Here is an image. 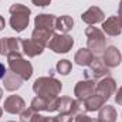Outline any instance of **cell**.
<instances>
[{"label":"cell","instance_id":"cell-1","mask_svg":"<svg viewBox=\"0 0 122 122\" xmlns=\"http://www.w3.org/2000/svg\"><path fill=\"white\" fill-rule=\"evenodd\" d=\"M62 90V84L54 77H40L33 84V91L38 97L57 98Z\"/></svg>","mask_w":122,"mask_h":122},{"label":"cell","instance_id":"cell-2","mask_svg":"<svg viewBox=\"0 0 122 122\" xmlns=\"http://www.w3.org/2000/svg\"><path fill=\"white\" fill-rule=\"evenodd\" d=\"M11 17H10V27L16 33H21V31L26 30V27L29 26L30 23V14H31V10L21 4V3H14L10 6L9 9Z\"/></svg>","mask_w":122,"mask_h":122},{"label":"cell","instance_id":"cell-3","mask_svg":"<svg viewBox=\"0 0 122 122\" xmlns=\"http://www.w3.org/2000/svg\"><path fill=\"white\" fill-rule=\"evenodd\" d=\"M85 36H87V48L91 50L94 56H99L105 51L107 48L105 34L101 29L90 26L85 29Z\"/></svg>","mask_w":122,"mask_h":122},{"label":"cell","instance_id":"cell-4","mask_svg":"<svg viewBox=\"0 0 122 122\" xmlns=\"http://www.w3.org/2000/svg\"><path fill=\"white\" fill-rule=\"evenodd\" d=\"M7 62H9V68L10 71H13L14 74H17L19 77L23 78V81L30 80L33 75V65L30 61L23 58L21 54H11L7 57Z\"/></svg>","mask_w":122,"mask_h":122},{"label":"cell","instance_id":"cell-5","mask_svg":"<svg viewBox=\"0 0 122 122\" xmlns=\"http://www.w3.org/2000/svg\"><path fill=\"white\" fill-rule=\"evenodd\" d=\"M72 46H74V38L71 36L62 33H54L47 47L56 54H67L72 48Z\"/></svg>","mask_w":122,"mask_h":122},{"label":"cell","instance_id":"cell-6","mask_svg":"<svg viewBox=\"0 0 122 122\" xmlns=\"http://www.w3.org/2000/svg\"><path fill=\"white\" fill-rule=\"evenodd\" d=\"M0 54L1 56H11V54H21L23 56V40L17 37H3L0 38Z\"/></svg>","mask_w":122,"mask_h":122},{"label":"cell","instance_id":"cell-7","mask_svg":"<svg viewBox=\"0 0 122 122\" xmlns=\"http://www.w3.org/2000/svg\"><path fill=\"white\" fill-rule=\"evenodd\" d=\"M78 101V111L80 112H95V111H99L102 105H105V99L98 95L97 92L85 98V99H77Z\"/></svg>","mask_w":122,"mask_h":122},{"label":"cell","instance_id":"cell-8","mask_svg":"<svg viewBox=\"0 0 122 122\" xmlns=\"http://www.w3.org/2000/svg\"><path fill=\"white\" fill-rule=\"evenodd\" d=\"M58 98H44V97H36L33 98L30 104V108L36 112H41V111H47V112H53L57 111V105H58Z\"/></svg>","mask_w":122,"mask_h":122},{"label":"cell","instance_id":"cell-9","mask_svg":"<svg viewBox=\"0 0 122 122\" xmlns=\"http://www.w3.org/2000/svg\"><path fill=\"white\" fill-rule=\"evenodd\" d=\"M97 92V82L94 80H81L74 87V95L77 99H85Z\"/></svg>","mask_w":122,"mask_h":122},{"label":"cell","instance_id":"cell-10","mask_svg":"<svg viewBox=\"0 0 122 122\" xmlns=\"http://www.w3.org/2000/svg\"><path fill=\"white\" fill-rule=\"evenodd\" d=\"M108 72H109V68L104 64L102 58H94L91 64L88 65V70L85 72L87 78L88 80H99V78H104V77H108Z\"/></svg>","mask_w":122,"mask_h":122},{"label":"cell","instance_id":"cell-11","mask_svg":"<svg viewBox=\"0 0 122 122\" xmlns=\"http://www.w3.org/2000/svg\"><path fill=\"white\" fill-rule=\"evenodd\" d=\"M115 92H117V82L112 77H104L97 84V94L101 95L105 101L112 95H115Z\"/></svg>","mask_w":122,"mask_h":122},{"label":"cell","instance_id":"cell-12","mask_svg":"<svg viewBox=\"0 0 122 122\" xmlns=\"http://www.w3.org/2000/svg\"><path fill=\"white\" fill-rule=\"evenodd\" d=\"M3 109L7 112V114H11V115H16V114H21L24 109H26V102L19 95H10L6 98L4 101V105H3Z\"/></svg>","mask_w":122,"mask_h":122},{"label":"cell","instance_id":"cell-13","mask_svg":"<svg viewBox=\"0 0 122 122\" xmlns=\"http://www.w3.org/2000/svg\"><path fill=\"white\" fill-rule=\"evenodd\" d=\"M102 61H104V64H105L108 68H117V67L122 62L121 51H119L115 46L107 47L105 51L102 53Z\"/></svg>","mask_w":122,"mask_h":122},{"label":"cell","instance_id":"cell-14","mask_svg":"<svg viewBox=\"0 0 122 122\" xmlns=\"http://www.w3.org/2000/svg\"><path fill=\"white\" fill-rule=\"evenodd\" d=\"M81 20H82L84 23H87L88 26H95V24L102 23V21L105 20V14H104V11H102L99 7L91 6L87 11H84V13L81 14Z\"/></svg>","mask_w":122,"mask_h":122},{"label":"cell","instance_id":"cell-15","mask_svg":"<svg viewBox=\"0 0 122 122\" xmlns=\"http://www.w3.org/2000/svg\"><path fill=\"white\" fill-rule=\"evenodd\" d=\"M56 21H57V17L54 14L43 13V14L36 16V19H34V27L40 29V30H47V31L54 33V30H56Z\"/></svg>","mask_w":122,"mask_h":122},{"label":"cell","instance_id":"cell-16","mask_svg":"<svg viewBox=\"0 0 122 122\" xmlns=\"http://www.w3.org/2000/svg\"><path fill=\"white\" fill-rule=\"evenodd\" d=\"M57 111L60 114H65V115L77 114V112H80L78 111V101L72 99L71 97H61V98H58Z\"/></svg>","mask_w":122,"mask_h":122},{"label":"cell","instance_id":"cell-17","mask_svg":"<svg viewBox=\"0 0 122 122\" xmlns=\"http://www.w3.org/2000/svg\"><path fill=\"white\" fill-rule=\"evenodd\" d=\"M102 31L104 34H108L111 37H117L122 33V27L119 24V20L117 16H111L107 20L102 21Z\"/></svg>","mask_w":122,"mask_h":122},{"label":"cell","instance_id":"cell-18","mask_svg":"<svg viewBox=\"0 0 122 122\" xmlns=\"http://www.w3.org/2000/svg\"><path fill=\"white\" fill-rule=\"evenodd\" d=\"M44 51V47L40 46L38 43H36L33 38H27V40H23V54H26L27 57H37L40 54H43Z\"/></svg>","mask_w":122,"mask_h":122},{"label":"cell","instance_id":"cell-19","mask_svg":"<svg viewBox=\"0 0 122 122\" xmlns=\"http://www.w3.org/2000/svg\"><path fill=\"white\" fill-rule=\"evenodd\" d=\"M3 85H4V90L6 91H17L21 85H23V78L19 77L17 74H14L13 71L7 72L6 77H4V81H3Z\"/></svg>","mask_w":122,"mask_h":122},{"label":"cell","instance_id":"cell-20","mask_svg":"<svg viewBox=\"0 0 122 122\" xmlns=\"http://www.w3.org/2000/svg\"><path fill=\"white\" fill-rule=\"evenodd\" d=\"M94 58H95L94 53H92L91 50H88V48H80L75 53V56H74L75 64L80 65V67H88L94 61Z\"/></svg>","mask_w":122,"mask_h":122},{"label":"cell","instance_id":"cell-21","mask_svg":"<svg viewBox=\"0 0 122 122\" xmlns=\"http://www.w3.org/2000/svg\"><path fill=\"white\" fill-rule=\"evenodd\" d=\"M117 109L112 105H102L98 111V121L99 122H115L117 121Z\"/></svg>","mask_w":122,"mask_h":122},{"label":"cell","instance_id":"cell-22","mask_svg":"<svg viewBox=\"0 0 122 122\" xmlns=\"http://www.w3.org/2000/svg\"><path fill=\"white\" fill-rule=\"evenodd\" d=\"M74 27V19L68 14H64V16H60L57 17V21H56V30L58 33H62V34H67L68 31L72 30Z\"/></svg>","mask_w":122,"mask_h":122},{"label":"cell","instance_id":"cell-23","mask_svg":"<svg viewBox=\"0 0 122 122\" xmlns=\"http://www.w3.org/2000/svg\"><path fill=\"white\" fill-rule=\"evenodd\" d=\"M53 34H54V33H51V31L34 29V30H33V34H31V38H33L36 43H38L40 46L47 47L48 43H50V40H51V37H53Z\"/></svg>","mask_w":122,"mask_h":122},{"label":"cell","instance_id":"cell-24","mask_svg":"<svg viewBox=\"0 0 122 122\" xmlns=\"http://www.w3.org/2000/svg\"><path fill=\"white\" fill-rule=\"evenodd\" d=\"M56 70L61 75H68L72 70V62L70 60H60L56 65Z\"/></svg>","mask_w":122,"mask_h":122},{"label":"cell","instance_id":"cell-25","mask_svg":"<svg viewBox=\"0 0 122 122\" xmlns=\"http://www.w3.org/2000/svg\"><path fill=\"white\" fill-rule=\"evenodd\" d=\"M90 121H91V118H90L88 115L82 114V112L72 114V115L70 117V119H68V122H90Z\"/></svg>","mask_w":122,"mask_h":122},{"label":"cell","instance_id":"cell-26","mask_svg":"<svg viewBox=\"0 0 122 122\" xmlns=\"http://www.w3.org/2000/svg\"><path fill=\"white\" fill-rule=\"evenodd\" d=\"M34 114H36V111H33L31 108H26L21 114H20V122H31V118L34 117Z\"/></svg>","mask_w":122,"mask_h":122},{"label":"cell","instance_id":"cell-27","mask_svg":"<svg viewBox=\"0 0 122 122\" xmlns=\"http://www.w3.org/2000/svg\"><path fill=\"white\" fill-rule=\"evenodd\" d=\"M31 1L37 7H46V6H48L51 3V0H31Z\"/></svg>","mask_w":122,"mask_h":122},{"label":"cell","instance_id":"cell-28","mask_svg":"<svg viewBox=\"0 0 122 122\" xmlns=\"http://www.w3.org/2000/svg\"><path fill=\"white\" fill-rule=\"evenodd\" d=\"M46 121H47V117H43V115H40L38 112H36L34 117L31 118V122H46Z\"/></svg>","mask_w":122,"mask_h":122},{"label":"cell","instance_id":"cell-29","mask_svg":"<svg viewBox=\"0 0 122 122\" xmlns=\"http://www.w3.org/2000/svg\"><path fill=\"white\" fill-rule=\"evenodd\" d=\"M115 102L122 107V87L121 88H118L117 92H115Z\"/></svg>","mask_w":122,"mask_h":122},{"label":"cell","instance_id":"cell-30","mask_svg":"<svg viewBox=\"0 0 122 122\" xmlns=\"http://www.w3.org/2000/svg\"><path fill=\"white\" fill-rule=\"evenodd\" d=\"M6 74H7V70H6L4 64H1V62H0V80H1V78H4V77H6Z\"/></svg>","mask_w":122,"mask_h":122},{"label":"cell","instance_id":"cell-31","mask_svg":"<svg viewBox=\"0 0 122 122\" xmlns=\"http://www.w3.org/2000/svg\"><path fill=\"white\" fill-rule=\"evenodd\" d=\"M118 20H119V24H121V27H122V3L119 4V9H118Z\"/></svg>","mask_w":122,"mask_h":122},{"label":"cell","instance_id":"cell-32","mask_svg":"<svg viewBox=\"0 0 122 122\" xmlns=\"http://www.w3.org/2000/svg\"><path fill=\"white\" fill-rule=\"evenodd\" d=\"M4 27H6V20L3 19V16H0V31L3 30Z\"/></svg>","mask_w":122,"mask_h":122},{"label":"cell","instance_id":"cell-33","mask_svg":"<svg viewBox=\"0 0 122 122\" xmlns=\"http://www.w3.org/2000/svg\"><path fill=\"white\" fill-rule=\"evenodd\" d=\"M46 122H58V118L57 117H47V121Z\"/></svg>","mask_w":122,"mask_h":122},{"label":"cell","instance_id":"cell-34","mask_svg":"<svg viewBox=\"0 0 122 122\" xmlns=\"http://www.w3.org/2000/svg\"><path fill=\"white\" fill-rule=\"evenodd\" d=\"M3 111H4V109H3V108L0 107V118H1V115H3Z\"/></svg>","mask_w":122,"mask_h":122},{"label":"cell","instance_id":"cell-35","mask_svg":"<svg viewBox=\"0 0 122 122\" xmlns=\"http://www.w3.org/2000/svg\"><path fill=\"white\" fill-rule=\"evenodd\" d=\"M1 98H3V90L0 88V99H1Z\"/></svg>","mask_w":122,"mask_h":122},{"label":"cell","instance_id":"cell-36","mask_svg":"<svg viewBox=\"0 0 122 122\" xmlns=\"http://www.w3.org/2000/svg\"><path fill=\"white\" fill-rule=\"evenodd\" d=\"M90 122H99V121H98V119L95 121V119H92V118H91V121H90Z\"/></svg>","mask_w":122,"mask_h":122},{"label":"cell","instance_id":"cell-37","mask_svg":"<svg viewBox=\"0 0 122 122\" xmlns=\"http://www.w3.org/2000/svg\"><path fill=\"white\" fill-rule=\"evenodd\" d=\"M9 122H16V121H9Z\"/></svg>","mask_w":122,"mask_h":122},{"label":"cell","instance_id":"cell-38","mask_svg":"<svg viewBox=\"0 0 122 122\" xmlns=\"http://www.w3.org/2000/svg\"><path fill=\"white\" fill-rule=\"evenodd\" d=\"M121 3H122V0H121Z\"/></svg>","mask_w":122,"mask_h":122}]
</instances>
